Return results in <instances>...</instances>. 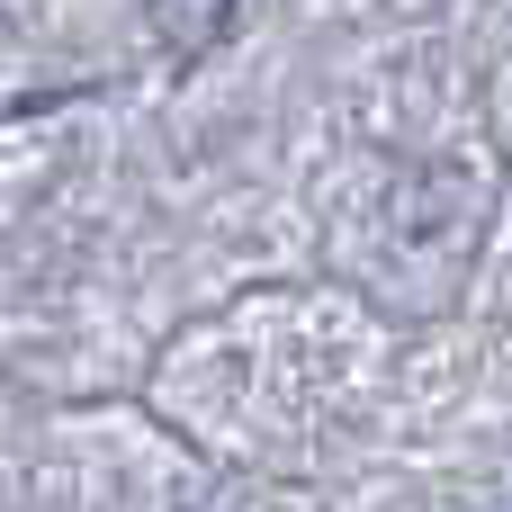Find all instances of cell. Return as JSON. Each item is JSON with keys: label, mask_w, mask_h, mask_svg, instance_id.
I'll list each match as a JSON object with an SVG mask.
<instances>
[]
</instances>
